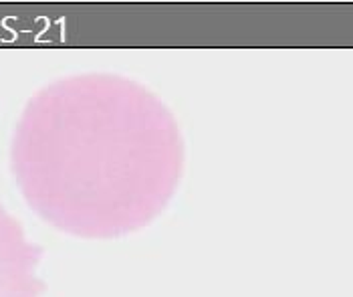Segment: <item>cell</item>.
<instances>
[{"mask_svg":"<svg viewBox=\"0 0 353 297\" xmlns=\"http://www.w3.org/2000/svg\"><path fill=\"white\" fill-rule=\"evenodd\" d=\"M43 249L32 245L17 216L0 207V297H41L45 283L37 277Z\"/></svg>","mask_w":353,"mask_h":297,"instance_id":"cell-2","label":"cell"},{"mask_svg":"<svg viewBox=\"0 0 353 297\" xmlns=\"http://www.w3.org/2000/svg\"><path fill=\"white\" fill-rule=\"evenodd\" d=\"M184 137L145 85L111 73L69 75L37 91L10 144L27 204L81 239H117L148 227L176 194Z\"/></svg>","mask_w":353,"mask_h":297,"instance_id":"cell-1","label":"cell"}]
</instances>
